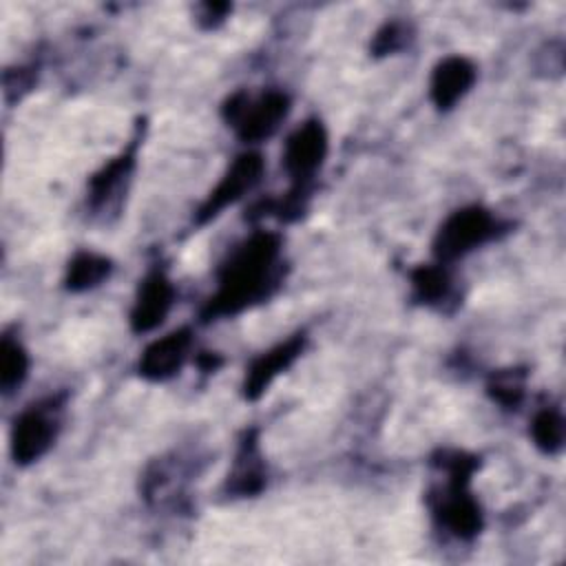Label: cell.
Instances as JSON below:
<instances>
[{
	"label": "cell",
	"instance_id": "obj_15",
	"mask_svg": "<svg viewBox=\"0 0 566 566\" xmlns=\"http://www.w3.org/2000/svg\"><path fill=\"white\" fill-rule=\"evenodd\" d=\"M411 287L416 301L433 307H442V303H447L453 294V281L449 276V270L438 261L418 265L411 272Z\"/></svg>",
	"mask_w": 566,
	"mask_h": 566
},
{
	"label": "cell",
	"instance_id": "obj_5",
	"mask_svg": "<svg viewBox=\"0 0 566 566\" xmlns=\"http://www.w3.org/2000/svg\"><path fill=\"white\" fill-rule=\"evenodd\" d=\"M62 411L64 396H49L15 416L9 442L15 464H33L53 447L62 427Z\"/></svg>",
	"mask_w": 566,
	"mask_h": 566
},
{
	"label": "cell",
	"instance_id": "obj_9",
	"mask_svg": "<svg viewBox=\"0 0 566 566\" xmlns=\"http://www.w3.org/2000/svg\"><path fill=\"white\" fill-rule=\"evenodd\" d=\"M142 137L135 135L130 144L113 159H108L93 177L88 179V195L86 201L93 212H106L119 206L122 195L128 188L133 170L137 166V148Z\"/></svg>",
	"mask_w": 566,
	"mask_h": 566
},
{
	"label": "cell",
	"instance_id": "obj_7",
	"mask_svg": "<svg viewBox=\"0 0 566 566\" xmlns=\"http://www.w3.org/2000/svg\"><path fill=\"white\" fill-rule=\"evenodd\" d=\"M265 170V161L261 153L245 150L232 159V164L226 168L217 186L208 192V197L201 201V206L195 212V223L206 226L208 221L217 219L228 206L237 203L241 197H245L259 181Z\"/></svg>",
	"mask_w": 566,
	"mask_h": 566
},
{
	"label": "cell",
	"instance_id": "obj_18",
	"mask_svg": "<svg viewBox=\"0 0 566 566\" xmlns=\"http://www.w3.org/2000/svg\"><path fill=\"white\" fill-rule=\"evenodd\" d=\"M486 391L493 402L502 405L504 409H517L526 391V371L513 367L493 371L486 382Z\"/></svg>",
	"mask_w": 566,
	"mask_h": 566
},
{
	"label": "cell",
	"instance_id": "obj_2",
	"mask_svg": "<svg viewBox=\"0 0 566 566\" xmlns=\"http://www.w3.org/2000/svg\"><path fill=\"white\" fill-rule=\"evenodd\" d=\"M433 464L444 473V480L427 495L436 524L462 542L478 537L484 526L482 506L471 491V480L480 464L478 458L464 451H440Z\"/></svg>",
	"mask_w": 566,
	"mask_h": 566
},
{
	"label": "cell",
	"instance_id": "obj_12",
	"mask_svg": "<svg viewBox=\"0 0 566 566\" xmlns=\"http://www.w3.org/2000/svg\"><path fill=\"white\" fill-rule=\"evenodd\" d=\"M478 71L475 64L464 55L442 57L431 73L429 95L438 111L453 108L475 84Z\"/></svg>",
	"mask_w": 566,
	"mask_h": 566
},
{
	"label": "cell",
	"instance_id": "obj_17",
	"mask_svg": "<svg viewBox=\"0 0 566 566\" xmlns=\"http://www.w3.org/2000/svg\"><path fill=\"white\" fill-rule=\"evenodd\" d=\"M531 438L535 447L548 455L564 447V416L557 407H542L531 420Z\"/></svg>",
	"mask_w": 566,
	"mask_h": 566
},
{
	"label": "cell",
	"instance_id": "obj_3",
	"mask_svg": "<svg viewBox=\"0 0 566 566\" xmlns=\"http://www.w3.org/2000/svg\"><path fill=\"white\" fill-rule=\"evenodd\" d=\"M509 223L484 206H464L453 210L433 237V256L438 263L449 265L469 252L495 241L506 232Z\"/></svg>",
	"mask_w": 566,
	"mask_h": 566
},
{
	"label": "cell",
	"instance_id": "obj_14",
	"mask_svg": "<svg viewBox=\"0 0 566 566\" xmlns=\"http://www.w3.org/2000/svg\"><path fill=\"white\" fill-rule=\"evenodd\" d=\"M111 270H113V263L108 256L88 252V250H80L71 256V261L66 265L64 287L71 292L93 290L108 279Z\"/></svg>",
	"mask_w": 566,
	"mask_h": 566
},
{
	"label": "cell",
	"instance_id": "obj_11",
	"mask_svg": "<svg viewBox=\"0 0 566 566\" xmlns=\"http://www.w3.org/2000/svg\"><path fill=\"white\" fill-rule=\"evenodd\" d=\"M303 349H305V334H294L287 340L252 358L241 385L243 398L245 400L261 398L268 391V387L274 382V378L294 365V360L303 354Z\"/></svg>",
	"mask_w": 566,
	"mask_h": 566
},
{
	"label": "cell",
	"instance_id": "obj_19",
	"mask_svg": "<svg viewBox=\"0 0 566 566\" xmlns=\"http://www.w3.org/2000/svg\"><path fill=\"white\" fill-rule=\"evenodd\" d=\"M411 40V29L405 22H387L382 24L371 42L374 55H389L405 49Z\"/></svg>",
	"mask_w": 566,
	"mask_h": 566
},
{
	"label": "cell",
	"instance_id": "obj_13",
	"mask_svg": "<svg viewBox=\"0 0 566 566\" xmlns=\"http://www.w3.org/2000/svg\"><path fill=\"white\" fill-rule=\"evenodd\" d=\"M265 460L259 447L256 429H250L243 433L239 449L234 453L232 469L226 478V491L237 497H250L263 491L265 486Z\"/></svg>",
	"mask_w": 566,
	"mask_h": 566
},
{
	"label": "cell",
	"instance_id": "obj_6",
	"mask_svg": "<svg viewBox=\"0 0 566 566\" xmlns=\"http://www.w3.org/2000/svg\"><path fill=\"white\" fill-rule=\"evenodd\" d=\"M290 113V97L283 91L270 88L256 97L237 91L223 104L228 126L250 144L272 137Z\"/></svg>",
	"mask_w": 566,
	"mask_h": 566
},
{
	"label": "cell",
	"instance_id": "obj_8",
	"mask_svg": "<svg viewBox=\"0 0 566 566\" xmlns=\"http://www.w3.org/2000/svg\"><path fill=\"white\" fill-rule=\"evenodd\" d=\"M175 296H177V290H175L168 272L159 265L148 270L146 276L137 285L135 301L130 307L133 332L146 334V332H153L155 327H159L166 321V316L175 303Z\"/></svg>",
	"mask_w": 566,
	"mask_h": 566
},
{
	"label": "cell",
	"instance_id": "obj_1",
	"mask_svg": "<svg viewBox=\"0 0 566 566\" xmlns=\"http://www.w3.org/2000/svg\"><path fill=\"white\" fill-rule=\"evenodd\" d=\"M281 272V237L268 230L252 232L221 263L217 274V290L201 312L203 321L234 316L254 303L265 301L279 287Z\"/></svg>",
	"mask_w": 566,
	"mask_h": 566
},
{
	"label": "cell",
	"instance_id": "obj_10",
	"mask_svg": "<svg viewBox=\"0 0 566 566\" xmlns=\"http://www.w3.org/2000/svg\"><path fill=\"white\" fill-rule=\"evenodd\" d=\"M192 349V332L188 327H179L168 332L161 338L148 343L139 356L137 371L144 380L164 382L177 376Z\"/></svg>",
	"mask_w": 566,
	"mask_h": 566
},
{
	"label": "cell",
	"instance_id": "obj_16",
	"mask_svg": "<svg viewBox=\"0 0 566 566\" xmlns=\"http://www.w3.org/2000/svg\"><path fill=\"white\" fill-rule=\"evenodd\" d=\"M27 374H29V354H27L24 345L18 338L4 334L2 343H0V385H2V391L9 394L15 387H20L24 382Z\"/></svg>",
	"mask_w": 566,
	"mask_h": 566
},
{
	"label": "cell",
	"instance_id": "obj_4",
	"mask_svg": "<svg viewBox=\"0 0 566 566\" xmlns=\"http://www.w3.org/2000/svg\"><path fill=\"white\" fill-rule=\"evenodd\" d=\"M329 150V137L321 119L312 117L305 119L301 126H296L283 146L281 164L292 181L290 199L285 203L287 210L298 208V197L310 190V184L314 181L316 172L325 164Z\"/></svg>",
	"mask_w": 566,
	"mask_h": 566
}]
</instances>
